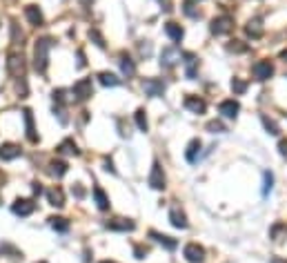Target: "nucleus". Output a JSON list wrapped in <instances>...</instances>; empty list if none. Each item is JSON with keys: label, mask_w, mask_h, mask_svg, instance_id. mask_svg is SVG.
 I'll return each instance as SVG.
<instances>
[{"label": "nucleus", "mask_w": 287, "mask_h": 263, "mask_svg": "<svg viewBox=\"0 0 287 263\" xmlns=\"http://www.w3.org/2000/svg\"><path fill=\"white\" fill-rule=\"evenodd\" d=\"M49 49H52V38H40L36 40V52H34V67L38 74L47 72V63H49Z\"/></svg>", "instance_id": "1"}, {"label": "nucleus", "mask_w": 287, "mask_h": 263, "mask_svg": "<svg viewBox=\"0 0 287 263\" xmlns=\"http://www.w3.org/2000/svg\"><path fill=\"white\" fill-rule=\"evenodd\" d=\"M209 29H212V34H216V36H225V34H230L232 29H234V18L223 14V16L212 20V27H209Z\"/></svg>", "instance_id": "2"}, {"label": "nucleus", "mask_w": 287, "mask_h": 263, "mask_svg": "<svg viewBox=\"0 0 287 263\" xmlns=\"http://www.w3.org/2000/svg\"><path fill=\"white\" fill-rule=\"evenodd\" d=\"M251 74H254L256 80H267L274 76V65H271V60H258L251 67Z\"/></svg>", "instance_id": "3"}, {"label": "nucleus", "mask_w": 287, "mask_h": 263, "mask_svg": "<svg viewBox=\"0 0 287 263\" xmlns=\"http://www.w3.org/2000/svg\"><path fill=\"white\" fill-rule=\"evenodd\" d=\"M183 254L189 263H203L205 261V247L198 245V243H187Z\"/></svg>", "instance_id": "4"}, {"label": "nucleus", "mask_w": 287, "mask_h": 263, "mask_svg": "<svg viewBox=\"0 0 287 263\" xmlns=\"http://www.w3.org/2000/svg\"><path fill=\"white\" fill-rule=\"evenodd\" d=\"M7 72L11 76H20L25 72V56L22 54H9V58H7Z\"/></svg>", "instance_id": "5"}, {"label": "nucleus", "mask_w": 287, "mask_h": 263, "mask_svg": "<svg viewBox=\"0 0 287 263\" xmlns=\"http://www.w3.org/2000/svg\"><path fill=\"white\" fill-rule=\"evenodd\" d=\"M91 92H94V87H91V78H80L78 83L73 85L72 94L76 96L78 100H87L89 96H91Z\"/></svg>", "instance_id": "6"}, {"label": "nucleus", "mask_w": 287, "mask_h": 263, "mask_svg": "<svg viewBox=\"0 0 287 263\" xmlns=\"http://www.w3.org/2000/svg\"><path fill=\"white\" fill-rule=\"evenodd\" d=\"M143 92L147 96H161L165 92V83L158 78H145L143 80Z\"/></svg>", "instance_id": "7"}, {"label": "nucleus", "mask_w": 287, "mask_h": 263, "mask_svg": "<svg viewBox=\"0 0 287 263\" xmlns=\"http://www.w3.org/2000/svg\"><path fill=\"white\" fill-rule=\"evenodd\" d=\"M22 154V150L18 148L16 143H2L0 145V161H16Z\"/></svg>", "instance_id": "8"}, {"label": "nucleus", "mask_w": 287, "mask_h": 263, "mask_svg": "<svg viewBox=\"0 0 287 263\" xmlns=\"http://www.w3.org/2000/svg\"><path fill=\"white\" fill-rule=\"evenodd\" d=\"M11 210H14V214L18 216H29L34 210H36V203H34L32 199H18L14 206H11Z\"/></svg>", "instance_id": "9"}, {"label": "nucleus", "mask_w": 287, "mask_h": 263, "mask_svg": "<svg viewBox=\"0 0 287 263\" xmlns=\"http://www.w3.org/2000/svg\"><path fill=\"white\" fill-rule=\"evenodd\" d=\"M149 185H152L154 189H165V174H162V168L161 163H154L152 168V174H149Z\"/></svg>", "instance_id": "10"}, {"label": "nucleus", "mask_w": 287, "mask_h": 263, "mask_svg": "<svg viewBox=\"0 0 287 263\" xmlns=\"http://www.w3.org/2000/svg\"><path fill=\"white\" fill-rule=\"evenodd\" d=\"M218 112L225 116V118H236V114L240 112V105H238V100L230 98V100H223L218 105Z\"/></svg>", "instance_id": "11"}, {"label": "nucleus", "mask_w": 287, "mask_h": 263, "mask_svg": "<svg viewBox=\"0 0 287 263\" xmlns=\"http://www.w3.org/2000/svg\"><path fill=\"white\" fill-rule=\"evenodd\" d=\"M185 110L194 112V114H203L207 110V103L198 96H185Z\"/></svg>", "instance_id": "12"}, {"label": "nucleus", "mask_w": 287, "mask_h": 263, "mask_svg": "<svg viewBox=\"0 0 287 263\" xmlns=\"http://www.w3.org/2000/svg\"><path fill=\"white\" fill-rule=\"evenodd\" d=\"M180 60V52H178L176 47H167V49H162L161 54V63L165 65V67H174V65Z\"/></svg>", "instance_id": "13"}, {"label": "nucleus", "mask_w": 287, "mask_h": 263, "mask_svg": "<svg viewBox=\"0 0 287 263\" xmlns=\"http://www.w3.org/2000/svg\"><path fill=\"white\" fill-rule=\"evenodd\" d=\"M169 221H172L174 227H180V230H185V227H187V216H185V212L180 210L178 206L172 207V212H169Z\"/></svg>", "instance_id": "14"}, {"label": "nucleus", "mask_w": 287, "mask_h": 263, "mask_svg": "<svg viewBox=\"0 0 287 263\" xmlns=\"http://www.w3.org/2000/svg\"><path fill=\"white\" fill-rule=\"evenodd\" d=\"M25 16H27V20L32 22L34 27L42 25V11L38 9L36 5H27V7H25Z\"/></svg>", "instance_id": "15"}, {"label": "nucleus", "mask_w": 287, "mask_h": 263, "mask_svg": "<svg viewBox=\"0 0 287 263\" xmlns=\"http://www.w3.org/2000/svg\"><path fill=\"white\" fill-rule=\"evenodd\" d=\"M47 201L52 203L54 207H63L65 206V192L60 188H52L47 192Z\"/></svg>", "instance_id": "16"}, {"label": "nucleus", "mask_w": 287, "mask_h": 263, "mask_svg": "<svg viewBox=\"0 0 287 263\" xmlns=\"http://www.w3.org/2000/svg\"><path fill=\"white\" fill-rule=\"evenodd\" d=\"M165 34H167L174 42H180V40H183V36H185L183 27L176 25V22H167V25H165Z\"/></svg>", "instance_id": "17"}, {"label": "nucleus", "mask_w": 287, "mask_h": 263, "mask_svg": "<svg viewBox=\"0 0 287 263\" xmlns=\"http://www.w3.org/2000/svg\"><path fill=\"white\" fill-rule=\"evenodd\" d=\"M22 116H25V127H27V138L32 143L38 141V134L36 130H34V116H32V110H25L22 112Z\"/></svg>", "instance_id": "18"}, {"label": "nucleus", "mask_w": 287, "mask_h": 263, "mask_svg": "<svg viewBox=\"0 0 287 263\" xmlns=\"http://www.w3.org/2000/svg\"><path fill=\"white\" fill-rule=\"evenodd\" d=\"M107 227H109V230H118V232H131L136 225H134V221H129V219H116V221L107 223Z\"/></svg>", "instance_id": "19"}, {"label": "nucleus", "mask_w": 287, "mask_h": 263, "mask_svg": "<svg viewBox=\"0 0 287 263\" xmlns=\"http://www.w3.org/2000/svg\"><path fill=\"white\" fill-rule=\"evenodd\" d=\"M98 80H100V85H105V87H118V85L123 83V80H120L116 74H111V72H100Z\"/></svg>", "instance_id": "20"}, {"label": "nucleus", "mask_w": 287, "mask_h": 263, "mask_svg": "<svg viewBox=\"0 0 287 263\" xmlns=\"http://www.w3.org/2000/svg\"><path fill=\"white\" fill-rule=\"evenodd\" d=\"M120 69H123V74H125L127 78L136 74V63L131 60L129 56H127V54H123V56H120Z\"/></svg>", "instance_id": "21"}, {"label": "nucleus", "mask_w": 287, "mask_h": 263, "mask_svg": "<svg viewBox=\"0 0 287 263\" xmlns=\"http://www.w3.org/2000/svg\"><path fill=\"white\" fill-rule=\"evenodd\" d=\"M200 141L198 138H194V141H189V145H187V152H185V158H187L189 163H196V154L200 152Z\"/></svg>", "instance_id": "22"}, {"label": "nucleus", "mask_w": 287, "mask_h": 263, "mask_svg": "<svg viewBox=\"0 0 287 263\" xmlns=\"http://www.w3.org/2000/svg\"><path fill=\"white\" fill-rule=\"evenodd\" d=\"M245 34H247L250 38H254V40H256V38H261V36H263L261 22H258V20H250V22L245 25Z\"/></svg>", "instance_id": "23"}, {"label": "nucleus", "mask_w": 287, "mask_h": 263, "mask_svg": "<svg viewBox=\"0 0 287 263\" xmlns=\"http://www.w3.org/2000/svg\"><path fill=\"white\" fill-rule=\"evenodd\" d=\"M94 199H96V206H98V210H109V199H107V194H105L100 188H94Z\"/></svg>", "instance_id": "24"}, {"label": "nucleus", "mask_w": 287, "mask_h": 263, "mask_svg": "<svg viewBox=\"0 0 287 263\" xmlns=\"http://www.w3.org/2000/svg\"><path fill=\"white\" fill-rule=\"evenodd\" d=\"M185 67H187V78H194V76H196V65H198V60H196V56H194V54H185Z\"/></svg>", "instance_id": "25"}, {"label": "nucleus", "mask_w": 287, "mask_h": 263, "mask_svg": "<svg viewBox=\"0 0 287 263\" xmlns=\"http://www.w3.org/2000/svg\"><path fill=\"white\" fill-rule=\"evenodd\" d=\"M49 174L52 176H56V179H60V176H65L67 174V163L65 161H52V165H49Z\"/></svg>", "instance_id": "26"}, {"label": "nucleus", "mask_w": 287, "mask_h": 263, "mask_svg": "<svg viewBox=\"0 0 287 263\" xmlns=\"http://www.w3.org/2000/svg\"><path fill=\"white\" fill-rule=\"evenodd\" d=\"M58 152L69 154V156H76V154H78V148H76V143H73L72 138H67V141H63L60 145H58Z\"/></svg>", "instance_id": "27"}, {"label": "nucleus", "mask_w": 287, "mask_h": 263, "mask_svg": "<svg viewBox=\"0 0 287 263\" xmlns=\"http://www.w3.org/2000/svg\"><path fill=\"white\" fill-rule=\"evenodd\" d=\"M149 237H154L158 243H162V245L167 247V250H176V241H174L172 237H165V234H158V232H154V230L149 232Z\"/></svg>", "instance_id": "28"}, {"label": "nucleus", "mask_w": 287, "mask_h": 263, "mask_svg": "<svg viewBox=\"0 0 287 263\" xmlns=\"http://www.w3.org/2000/svg\"><path fill=\"white\" fill-rule=\"evenodd\" d=\"M285 237H287V225L285 223H276V225L271 227V239H274L276 243H281Z\"/></svg>", "instance_id": "29"}, {"label": "nucleus", "mask_w": 287, "mask_h": 263, "mask_svg": "<svg viewBox=\"0 0 287 263\" xmlns=\"http://www.w3.org/2000/svg\"><path fill=\"white\" fill-rule=\"evenodd\" d=\"M183 11H185V16H189V18H198L200 16V11H198V7H196V2H194V0H185V2H183Z\"/></svg>", "instance_id": "30"}, {"label": "nucleus", "mask_w": 287, "mask_h": 263, "mask_svg": "<svg viewBox=\"0 0 287 263\" xmlns=\"http://www.w3.org/2000/svg\"><path fill=\"white\" fill-rule=\"evenodd\" d=\"M49 221H52L54 230H58V232H67L69 230V221L67 219H63V216H52Z\"/></svg>", "instance_id": "31"}, {"label": "nucleus", "mask_w": 287, "mask_h": 263, "mask_svg": "<svg viewBox=\"0 0 287 263\" xmlns=\"http://www.w3.org/2000/svg\"><path fill=\"white\" fill-rule=\"evenodd\" d=\"M261 121H263V125H265V130L269 132V134H274V136L281 132V127L276 125V121H271V118H267V116H261Z\"/></svg>", "instance_id": "32"}, {"label": "nucleus", "mask_w": 287, "mask_h": 263, "mask_svg": "<svg viewBox=\"0 0 287 263\" xmlns=\"http://www.w3.org/2000/svg\"><path fill=\"white\" fill-rule=\"evenodd\" d=\"M134 118H136V125H138V130H141V132H147V127H149V125H147L145 110H138V112H136Z\"/></svg>", "instance_id": "33"}, {"label": "nucleus", "mask_w": 287, "mask_h": 263, "mask_svg": "<svg viewBox=\"0 0 287 263\" xmlns=\"http://www.w3.org/2000/svg\"><path fill=\"white\" fill-rule=\"evenodd\" d=\"M232 92H234V94H245V92H247V83H245V80H240V78H234V80H232Z\"/></svg>", "instance_id": "34"}, {"label": "nucleus", "mask_w": 287, "mask_h": 263, "mask_svg": "<svg viewBox=\"0 0 287 263\" xmlns=\"http://www.w3.org/2000/svg\"><path fill=\"white\" fill-rule=\"evenodd\" d=\"M263 179H265V185H263V194H269V192H271V183H274V176H271V172H265V174H263Z\"/></svg>", "instance_id": "35"}, {"label": "nucleus", "mask_w": 287, "mask_h": 263, "mask_svg": "<svg viewBox=\"0 0 287 263\" xmlns=\"http://www.w3.org/2000/svg\"><path fill=\"white\" fill-rule=\"evenodd\" d=\"M207 132H212V134H220V132H225V125L220 121H212V123H207Z\"/></svg>", "instance_id": "36"}, {"label": "nucleus", "mask_w": 287, "mask_h": 263, "mask_svg": "<svg viewBox=\"0 0 287 263\" xmlns=\"http://www.w3.org/2000/svg\"><path fill=\"white\" fill-rule=\"evenodd\" d=\"M89 38H91V40H94L96 45H98V47H105V38L100 36L98 29H91V32H89Z\"/></svg>", "instance_id": "37"}, {"label": "nucleus", "mask_w": 287, "mask_h": 263, "mask_svg": "<svg viewBox=\"0 0 287 263\" xmlns=\"http://www.w3.org/2000/svg\"><path fill=\"white\" fill-rule=\"evenodd\" d=\"M227 49H230V52H240V54L247 52V47H245V45H240V40H232V45Z\"/></svg>", "instance_id": "38"}, {"label": "nucleus", "mask_w": 287, "mask_h": 263, "mask_svg": "<svg viewBox=\"0 0 287 263\" xmlns=\"http://www.w3.org/2000/svg\"><path fill=\"white\" fill-rule=\"evenodd\" d=\"M134 254H136V259H145V254H147V247H143V245H136V247H134Z\"/></svg>", "instance_id": "39"}, {"label": "nucleus", "mask_w": 287, "mask_h": 263, "mask_svg": "<svg viewBox=\"0 0 287 263\" xmlns=\"http://www.w3.org/2000/svg\"><path fill=\"white\" fill-rule=\"evenodd\" d=\"M278 150H281L283 156H287V138H281V143H278Z\"/></svg>", "instance_id": "40"}, {"label": "nucleus", "mask_w": 287, "mask_h": 263, "mask_svg": "<svg viewBox=\"0 0 287 263\" xmlns=\"http://www.w3.org/2000/svg\"><path fill=\"white\" fill-rule=\"evenodd\" d=\"M73 194L78 196V199H83V196H85V189L80 188V185H76V188H73Z\"/></svg>", "instance_id": "41"}, {"label": "nucleus", "mask_w": 287, "mask_h": 263, "mask_svg": "<svg viewBox=\"0 0 287 263\" xmlns=\"http://www.w3.org/2000/svg\"><path fill=\"white\" fill-rule=\"evenodd\" d=\"M78 67H85V54L78 52Z\"/></svg>", "instance_id": "42"}, {"label": "nucleus", "mask_w": 287, "mask_h": 263, "mask_svg": "<svg viewBox=\"0 0 287 263\" xmlns=\"http://www.w3.org/2000/svg\"><path fill=\"white\" fill-rule=\"evenodd\" d=\"M40 192H42L40 183H34V194H40Z\"/></svg>", "instance_id": "43"}, {"label": "nucleus", "mask_w": 287, "mask_h": 263, "mask_svg": "<svg viewBox=\"0 0 287 263\" xmlns=\"http://www.w3.org/2000/svg\"><path fill=\"white\" fill-rule=\"evenodd\" d=\"M158 2H162V5H165V9L172 11V5H169V0H158Z\"/></svg>", "instance_id": "44"}, {"label": "nucleus", "mask_w": 287, "mask_h": 263, "mask_svg": "<svg viewBox=\"0 0 287 263\" xmlns=\"http://www.w3.org/2000/svg\"><path fill=\"white\" fill-rule=\"evenodd\" d=\"M105 169H107V172H114V168H111V161H105Z\"/></svg>", "instance_id": "45"}, {"label": "nucleus", "mask_w": 287, "mask_h": 263, "mask_svg": "<svg viewBox=\"0 0 287 263\" xmlns=\"http://www.w3.org/2000/svg\"><path fill=\"white\" fill-rule=\"evenodd\" d=\"M271 263H287V261H285V259H278V257H274V259H271Z\"/></svg>", "instance_id": "46"}, {"label": "nucleus", "mask_w": 287, "mask_h": 263, "mask_svg": "<svg viewBox=\"0 0 287 263\" xmlns=\"http://www.w3.org/2000/svg\"><path fill=\"white\" fill-rule=\"evenodd\" d=\"M281 60H285V63H287V49H283V52H281Z\"/></svg>", "instance_id": "47"}, {"label": "nucleus", "mask_w": 287, "mask_h": 263, "mask_svg": "<svg viewBox=\"0 0 287 263\" xmlns=\"http://www.w3.org/2000/svg\"><path fill=\"white\" fill-rule=\"evenodd\" d=\"M80 2H83V5H89V2H91V0H80Z\"/></svg>", "instance_id": "48"}, {"label": "nucleus", "mask_w": 287, "mask_h": 263, "mask_svg": "<svg viewBox=\"0 0 287 263\" xmlns=\"http://www.w3.org/2000/svg\"><path fill=\"white\" fill-rule=\"evenodd\" d=\"M100 263H116V261H100Z\"/></svg>", "instance_id": "49"}, {"label": "nucleus", "mask_w": 287, "mask_h": 263, "mask_svg": "<svg viewBox=\"0 0 287 263\" xmlns=\"http://www.w3.org/2000/svg\"><path fill=\"white\" fill-rule=\"evenodd\" d=\"M0 181H2V174H0Z\"/></svg>", "instance_id": "50"}, {"label": "nucleus", "mask_w": 287, "mask_h": 263, "mask_svg": "<svg viewBox=\"0 0 287 263\" xmlns=\"http://www.w3.org/2000/svg\"><path fill=\"white\" fill-rule=\"evenodd\" d=\"M42 263H45V261H42Z\"/></svg>", "instance_id": "51"}]
</instances>
